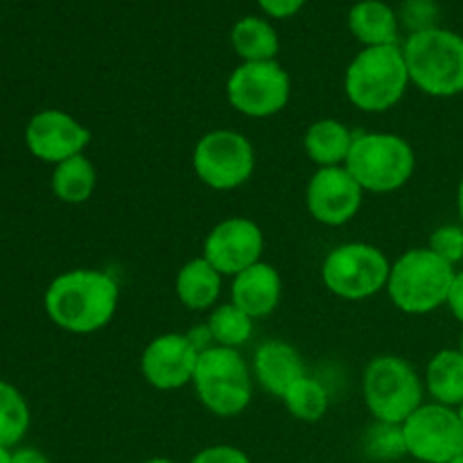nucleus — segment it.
<instances>
[{
  "mask_svg": "<svg viewBox=\"0 0 463 463\" xmlns=\"http://www.w3.org/2000/svg\"><path fill=\"white\" fill-rule=\"evenodd\" d=\"M457 267L430 247H416L392 262L387 289L393 306L405 315H430L446 306Z\"/></svg>",
  "mask_w": 463,
  "mask_h": 463,
  "instance_id": "7ed1b4c3",
  "label": "nucleus"
},
{
  "mask_svg": "<svg viewBox=\"0 0 463 463\" xmlns=\"http://www.w3.org/2000/svg\"><path fill=\"white\" fill-rule=\"evenodd\" d=\"M190 463H251V459L240 448L229 446V443H217V446H208L199 450Z\"/></svg>",
  "mask_w": 463,
  "mask_h": 463,
  "instance_id": "c756f323",
  "label": "nucleus"
},
{
  "mask_svg": "<svg viewBox=\"0 0 463 463\" xmlns=\"http://www.w3.org/2000/svg\"><path fill=\"white\" fill-rule=\"evenodd\" d=\"M231 45L242 61H274L280 50L274 25L260 16H244L231 30Z\"/></svg>",
  "mask_w": 463,
  "mask_h": 463,
  "instance_id": "4be33fe9",
  "label": "nucleus"
},
{
  "mask_svg": "<svg viewBox=\"0 0 463 463\" xmlns=\"http://www.w3.org/2000/svg\"><path fill=\"white\" fill-rule=\"evenodd\" d=\"M52 193L63 203H84L93 197L95 185H98V172L86 154L61 161L52 170Z\"/></svg>",
  "mask_w": 463,
  "mask_h": 463,
  "instance_id": "5701e85b",
  "label": "nucleus"
},
{
  "mask_svg": "<svg viewBox=\"0 0 463 463\" xmlns=\"http://www.w3.org/2000/svg\"><path fill=\"white\" fill-rule=\"evenodd\" d=\"M292 81L279 61H242L226 80V99L247 118H271L289 104Z\"/></svg>",
  "mask_w": 463,
  "mask_h": 463,
  "instance_id": "9d476101",
  "label": "nucleus"
},
{
  "mask_svg": "<svg viewBox=\"0 0 463 463\" xmlns=\"http://www.w3.org/2000/svg\"><path fill=\"white\" fill-rule=\"evenodd\" d=\"M425 392L432 402L459 410L463 402V353L459 348H443L425 369Z\"/></svg>",
  "mask_w": 463,
  "mask_h": 463,
  "instance_id": "412c9836",
  "label": "nucleus"
},
{
  "mask_svg": "<svg viewBox=\"0 0 463 463\" xmlns=\"http://www.w3.org/2000/svg\"><path fill=\"white\" fill-rule=\"evenodd\" d=\"M12 463H50V459L36 448H18L12 452Z\"/></svg>",
  "mask_w": 463,
  "mask_h": 463,
  "instance_id": "72a5a7b5",
  "label": "nucleus"
},
{
  "mask_svg": "<svg viewBox=\"0 0 463 463\" xmlns=\"http://www.w3.org/2000/svg\"><path fill=\"white\" fill-rule=\"evenodd\" d=\"M193 170L197 179L211 190H238L253 176L256 149L240 131L213 129L194 145Z\"/></svg>",
  "mask_w": 463,
  "mask_h": 463,
  "instance_id": "1a4fd4ad",
  "label": "nucleus"
},
{
  "mask_svg": "<svg viewBox=\"0 0 463 463\" xmlns=\"http://www.w3.org/2000/svg\"><path fill=\"white\" fill-rule=\"evenodd\" d=\"M280 401L285 402L289 414L303 423H319L328 414L330 407L328 389L324 387V383L310 378V375H303L301 380H297Z\"/></svg>",
  "mask_w": 463,
  "mask_h": 463,
  "instance_id": "b1692460",
  "label": "nucleus"
},
{
  "mask_svg": "<svg viewBox=\"0 0 463 463\" xmlns=\"http://www.w3.org/2000/svg\"><path fill=\"white\" fill-rule=\"evenodd\" d=\"M303 375L307 373L301 353L283 339H269L253 353V378L271 396L283 398Z\"/></svg>",
  "mask_w": 463,
  "mask_h": 463,
  "instance_id": "f3484780",
  "label": "nucleus"
},
{
  "mask_svg": "<svg viewBox=\"0 0 463 463\" xmlns=\"http://www.w3.org/2000/svg\"><path fill=\"white\" fill-rule=\"evenodd\" d=\"M362 396L375 420L402 425L423 405L425 384L405 357L378 355L362 375Z\"/></svg>",
  "mask_w": 463,
  "mask_h": 463,
  "instance_id": "423d86ee",
  "label": "nucleus"
},
{
  "mask_svg": "<svg viewBox=\"0 0 463 463\" xmlns=\"http://www.w3.org/2000/svg\"><path fill=\"white\" fill-rule=\"evenodd\" d=\"M206 326L211 328L215 346L235 348V351H240L253 335V319L233 303L213 307Z\"/></svg>",
  "mask_w": 463,
  "mask_h": 463,
  "instance_id": "393cba45",
  "label": "nucleus"
},
{
  "mask_svg": "<svg viewBox=\"0 0 463 463\" xmlns=\"http://www.w3.org/2000/svg\"><path fill=\"white\" fill-rule=\"evenodd\" d=\"M364 190L353 179L346 165L319 167L306 188V206L310 215L324 226L348 224L360 215Z\"/></svg>",
  "mask_w": 463,
  "mask_h": 463,
  "instance_id": "ddd939ff",
  "label": "nucleus"
},
{
  "mask_svg": "<svg viewBox=\"0 0 463 463\" xmlns=\"http://www.w3.org/2000/svg\"><path fill=\"white\" fill-rule=\"evenodd\" d=\"M280 298H283V279L269 262L260 260L233 276L231 303L247 312L253 321L265 319L271 312H276Z\"/></svg>",
  "mask_w": 463,
  "mask_h": 463,
  "instance_id": "dca6fc26",
  "label": "nucleus"
},
{
  "mask_svg": "<svg viewBox=\"0 0 463 463\" xmlns=\"http://www.w3.org/2000/svg\"><path fill=\"white\" fill-rule=\"evenodd\" d=\"M402 45H378L355 54L344 75L348 102L364 113H384L396 107L410 89Z\"/></svg>",
  "mask_w": 463,
  "mask_h": 463,
  "instance_id": "f03ea898",
  "label": "nucleus"
},
{
  "mask_svg": "<svg viewBox=\"0 0 463 463\" xmlns=\"http://www.w3.org/2000/svg\"><path fill=\"white\" fill-rule=\"evenodd\" d=\"M410 80L420 93L432 98H457L463 93V36L434 27L407 36L402 45Z\"/></svg>",
  "mask_w": 463,
  "mask_h": 463,
  "instance_id": "20e7f679",
  "label": "nucleus"
},
{
  "mask_svg": "<svg viewBox=\"0 0 463 463\" xmlns=\"http://www.w3.org/2000/svg\"><path fill=\"white\" fill-rule=\"evenodd\" d=\"M140 463H176V461L167 459V457H152V459H145V461H140Z\"/></svg>",
  "mask_w": 463,
  "mask_h": 463,
  "instance_id": "e433bc0d",
  "label": "nucleus"
},
{
  "mask_svg": "<svg viewBox=\"0 0 463 463\" xmlns=\"http://www.w3.org/2000/svg\"><path fill=\"white\" fill-rule=\"evenodd\" d=\"M120 303V285L104 269H71L48 285L43 297L50 321L72 335L107 328Z\"/></svg>",
  "mask_w": 463,
  "mask_h": 463,
  "instance_id": "f257e3e1",
  "label": "nucleus"
},
{
  "mask_svg": "<svg viewBox=\"0 0 463 463\" xmlns=\"http://www.w3.org/2000/svg\"><path fill=\"white\" fill-rule=\"evenodd\" d=\"M185 335H188V339L193 342V346L197 348L199 353H203V351H208V348L215 346V339H213L211 328H208L206 324L197 326V328H193L190 333H185Z\"/></svg>",
  "mask_w": 463,
  "mask_h": 463,
  "instance_id": "473e14b6",
  "label": "nucleus"
},
{
  "mask_svg": "<svg viewBox=\"0 0 463 463\" xmlns=\"http://www.w3.org/2000/svg\"><path fill=\"white\" fill-rule=\"evenodd\" d=\"M199 402L220 419L240 416L253 398L251 369L235 348L213 346L199 355L193 378Z\"/></svg>",
  "mask_w": 463,
  "mask_h": 463,
  "instance_id": "0eeeda50",
  "label": "nucleus"
},
{
  "mask_svg": "<svg viewBox=\"0 0 463 463\" xmlns=\"http://www.w3.org/2000/svg\"><path fill=\"white\" fill-rule=\"evenodd\" d=\"M348 27L364 48L398 45V14L383 0H360L348 14Z\"/></svg>",
  "mask_w": 463,
  "mask_h": 463,
  "instance_id": "6ab92c4d",
  "label": "nucleus"
},
{
  "mask_svg": "<svg viewBox=\"0 0 463 463\" xmlns=\"http://www.w3.org/2000/svg\"><path fill=\"white\" fill-rule=\"evenodd\" d=\"M262 12L271 18H289L301 12L306 0H258Z\"/></svg>",
  "mask_w": 463,
  "mask_h": 463,
  "instance_id": "7c9ffc66",
  "label": "nucleus"
},
{
  "mask_svg": "<svg viewBox=\"0 0 463 463\" xmlns=\"http://www.w3.org/2000/svg\"><path fill=\"white\" fill-rule=\"evenodd\" d=\"M452 463H463V455H459V457H457V459H455V461H452Z\"/></svg>",
  "mask_w": 463,
  "mask_h": 463,
  "instance_id": "4c0bfd02",
  "label": "nucleus"
},
{
  "mask_svg": "<svg viewBox=\"0 0 463 463\" xmlns=\"http://www.w3.org/2000/svg\"><path fill=\"white\" fill-rule=\"evenodd\" d=\"M430 249L443 260L450 262L457 267L463 260V226L461 224H446L439 226L430 235Z\"/></svg>",
  "mask_w": 463,
  "mask_h": 463,
  "instance_id": "c85d7f7f",
  "label": "nucleus"
},
{
  "mask_svg": "<svg viewBox=\"0 0 463 463\" xmlns=\"http://www.w3.org/2000/svg\"><path fill=\"white\" fill-rule=\"evenodd\" d=\"M459 351L463 353V333H461V339H459Z\"/></svg>",
  "mask_w": 463,
  "mask_h": 463,
  "instance_id": "58836bf2",
  "label": "nucleus"
},
{
  "mask_svg": "<svg viewBox=\"0 0 463 463\" xmlns=\"http://www.w3.org/2000/svg\"><path fill=\"white\" fill-rule=\"evenodd\" d=\"M392 262L369 242H346L330 249L321 265V280L344 301H366L387 289Z\"/></svg>",
  "mask_w": 463,
  "mask_h": 463,
  "instance_id": "6e6552de",
  "label": "nucleus"
},
{
  "mask_svg": "<svg viewBox=\"0 0 463 463\" xmlns=\"http://www.w3.org/2000/svg\"><path fill=\"white\" fill-rule=\"evenodd\" d=\"M401 428L407 455L416 461L452 463L463 455V420L455 407L423 402Z\"/></svg>",
  "mask_w": 463,
  "mask_h": 463,
  "instance_id": "9b49d317",
  "label": "nucleus"
},
{
  "mask_svg": "<svg viewBox=\"0 0 463 463\" xmlns=\"http://www.w3.org/2000/svg\"><path fill=\"white\" fill-rule=\"evenodd\" d=\"M398 23H401L410 34L434 30V27H439L437 0H402Z\"/></svg>",
  "mask_w": 463,
  "mask_h": 463,
  "instance_id": "cd10ccee",
  "label": "nucleus"
},
{
  "mask_svg": "<svg viewBox=\"0 0 463 463\" xmlns=\"http://www.w3.org/2000/svg\"><path fill=\"white\" fill-rule=\"evenodd\" d=\"M202 353L185 333H165L154 337L140 355V373L158 392H176L193 384Z\"/></svg>",
  "mask_w": 463,
  "mask_h": 463,
  "instance_id": "4468645a",
  "label": "nucleus"
},
{
  "mask_svg": "<svg viewBox=\"0 0 463 463\" xmlns=\"http://www.w3.org/2000/svg\"><path fill=\"white\" fill-rule=\"evenodd\" d=\"M89 143V127L59 109L39 111L25 127V145L32 156L43 163H52V165H59L77 154H84Z\"/></svg>",
  "mask_w": 463,
  "mask_h": 463,
  "instance_id": "2eb2a0df",
  "label": "nucleus"
},
{
  "mask_svg": "<svg viewBox=\"0 0 463 463\" xmlns=\"http://www.w3.org/2000/svg\"><path fill=\"white\" fill-rule=\"evenodd\" d=\"M222 279L224 276L206 258H193L176 274L175 292L188 310H213L222 294Z\"/></svg>",
  "mask_w": 463,
  "mask_h": 463,
  "instance_id": "aec40b11",
  "label": "nucleus"
},
{
  "mask_svg": "<svg viewBox=\"0 0 463 463\" xmlns=\"http://www.w3.org/2000/svg\"><path fill=\"white\" fill-rule=\"evenodd\" d=\"M346 170L364 193H396L414 176L416 152L410 140L398 134H387V131L355 134Z\"/></svg>",
  "mask_w": 463,
  "mask_h": 463,
  "instance_id": "39448f33",
  "label": "nucleus"
},
{
  "mask_svg": "<svg viewBox=\"0 0 463 463\" xmlns=\"http://www.w3.org/2000/svg\"><path fill=\"white\" fill-rule=\"evenodd\" d=\"M265 251V233L249 217H226L211 229L203 240V258L222 276H238L260 262Z\"/></svg>",
  "mask_w": 463,
  "mask_h": 463,
  "instance_id": "f8f14e48",
  "label": "nucleus"
},
{
  "mask_svg": "<svg viewBox=\"0 0 463 463\" xmlns=\"http://www.w3.org/2000/svg\"><path fill=\"white\" fill-rule=\"evenodd\" d=\"M362 448H364V455L373 461H396L407 455L401 425L380 423V420H375L366 430L364 439H362Z\"/></svg>",
  "mask_w": 463,
  "mask_h": 463,
  "instance_id": "bb28decb",
  "label": "nucleus"
},
{
  "mask_svg": "<svg viewBox=\"0 0 463 463\" xmlns=\"http://www.w3.org/2000/svg\"><path fill=\"white\" fill-rule=\"evenodd\" d=\"M30 430V407L14 384L0 380V448H14Z\"/></svg>",
  "mask_w": 463,
  "mask_h": 463,
  "instance_id": "a878e982",
  "label": "nucleus"
},
{
  "mask_svg": "<svg viewBox=\"0 0 463 463\" xmlns=\"http://www.w3.org/2000/svg\"><path fill=\"white\" fill-rule=\"evenodd\" d=\"M355 134L337 118H321L306 129L303 149L317 167L346 165Z\"/></svg>",
  "mask_w": 463,
  "mask_h": 463,
  "instance_id": "a211bd4d",
  "label": "nucleus"
},
{
  "mask_svg": "<svg viewBox=\"0 0 463 463\" xmlns=\"http://www.w3.org/2000/svg\"><path fill=\"white\" fill-rule=\"evenodd\" d=\"M446 307L450 310V315L455 317L459 324H463V269H457L455 280H452V288L448 292Z\"/></svg>",
  "mask_w": 463,
  "mask_h": 463,
  "instance_id": "2f4dec72",
  "label": "nucleus"
},
{
  "mask_svg": "<svg viewBox=\"0 0 463 463\" xmlns=\"http://www.w3.org/2000/svg\"><path fill=\"white\" fill-rule=\"evenodd\" d=\"M0 463H12V452H9V448H0Z\"/></svg>",
  "mask_w": 463,
  "mask_h": 463,
  "instance_id": "c9c22d12",
  "label": "nucleus"
},
{
  "mask_svg": "<svg viewBox=\"0 0 463 463\" xmlns=\"http://www.w3.org/2000/svg\"><path fill=\"white\" fill-rule=\"evenodd\" d=\"M457 211H459V220H461V226H463V176L459 181V188H457Z\"/></svg>",
  "mask_w": 463,
  "mask_h": 463,
  "instance_id": "f704fd0d",
  "label": "nucleus"
},
{
  "mask_svg": "<svg viewBox=\"0 0 463 463\" xmlns=\"http://www.w3.org/2000/svg\"><path fill=\"white\" fill-rule=\"evenodd\" d=\"M459 416H461V420H463V402H461V407H459Z\"/></svg>",
  "mask_w": 463,
  "mask_h": 463,
  "instance_id": "ea45409f",
  "label": "nucleus"
}]
</instances>
